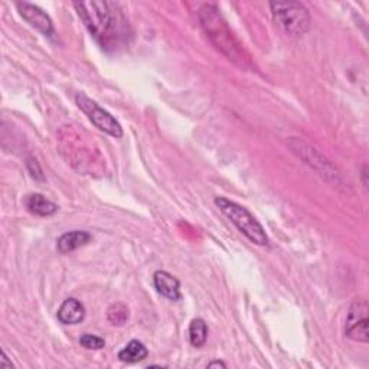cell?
<instances>
[{
  "mask_svg": "<svg viewBox=\"0 0 369 369\" xmlns=\"http://www.w3.org/2000/svg\"><path fill=\"white\" fill-rule=\"evenodd\" d=\"M199 21L203 32L207 34L214 47L221 51L224 55L241 68H251L250 55L232 35L227 22L224 21L220 9L215 3L203 5L199 10Z\"/></svg>",
  "mask_w": 369,
  "mask_h": 369,
  "instance_id": "cell-2",
  "label": "cell"
},
{
  "mask_svg": "<svg viewBox=\"0 0 369 369\" xmlns=\"http://www.w3.org/2000/svg\"><path fill=\"white\" fill-rule=\"evenodd\" d=\"M345 335L353 342L368 344V302L365 298H355L346 318Z\"/></svg>",
  "mask_w": 369,
  "mask_h": 369,
  "instance_id": "cell-7",
  "label": "cell"
},
{
  "mask_svg": "<svg viewBox=\"0 0 369 369\" xmlns=\"http://www.w3.org/2000/svg\"><path fill=\"white\" fill-rule=\"evenodd\" d=\"M149 351L139 340H130L129 344L118 352V359L126 364H136L147 358Z\"/></svg>",
  "mask_w": 369,
  "mask_h": 369,
  "instance_id": "cell-14",
  "label": "cell"
},
{
  "mask_svg": "<svg viewBox=\"0 0 369 369\" xmlns=\"http://www.w3.org/2000/svg\"><path fill=\"white\" fill-rule=\"evenodd\" d=\"M26 166H28V170H29V173H31V176L34 177V179H36V181H44L42 170H40V168H39L36 160L29 159L28 163H26Z\"/></svg>",
  "mask_w": 369,
  "mask_h": 369,
  "instance_id": "cell-18",
  "label": "cell"
},
{
  "mask_svg": "<svg viewBox=\"0 0 369 369\" xmlns=\"http://www.w3.org/2000/svg\"><path fill=\"white\" fill-rule=\"evenodd\" d=\"M74 8L91 36L105 51H117L131 36L127 19L113 2H75Z\"/></svg>",
  "mask_w": 369,
  "mask_h": 369,
  "instance_id": "cell-1",
  "label": "cell"
},
{
  "mask_svg": "<svg viewBox=\"0 0 369 369\" xmlns=\"http://www.w3.org/2000/svg\"><path fill=\"white\" fill-rule=\"evenodd\" d=\"M61 152L77 170L91 175L97 172L104 162L99 150L94 149L78 130L70 129V126H65L61 131Z\"/></svg>",
  "mask_w": 369,
  "mask_h": 369,
  "instance_id": "cell-3",
  "label": "cell"
},
{
  "mask_svg": "<svg viewBox=\"0 0 369 369\" xmlns=\"http://www.w3.org/2000/svg\"><path fill=\"white\" fill-rule=\"evenodd\" d=\"M12 366H13L12 361L8 359V355H6V352L3 351V352H2V358H0V368H12Z\"/></svg>",
  "mask_w": 369,
  "mask_h": 369,
  "instance_id": "cell-19",
  "label": "cell"
},
{
  "mask_svg": "<svg viewBox=\"0 0 369 369\" xmlns=\"http://www.w3.org/2000/svg\"><path fill=\"white\" fill-rule=\"evenodd\" d=\"M25 207L31 214L38 216H51L58 212V205L40 194H32L26 196Z\"/></svg>",
  "mask_w": 369,
  "mask_h": 369,
  "instance_id": "cell-13",
  "label": "cell"
},
{
  "mask_svg": "<svg viewBox=\"0 0 369 369\" xmlns=\"http://www.w3.org/2000/svg\"><path fill=\"white\" fill-rule=\"evenodd\" d=\"M208 368H227V365L221 361H212L211 364H208Z\"/></svg>",
  "mask_w": 369,
  "mask_h": 369,
  "instance_id": "cell-20",
  "label": "cell"
},
{
  "mask_svg": "<svg viewBox=\"0 0 369 369\" xmlns=\"http://www.w3.org/2000/svg\"><path fill=\"white\" fill-rule=\"evenodd\" d=\"M16 9L19 12V15L28 22L32 28H35L39 32H42L47 36L53 35V23L45 10L28 2L16 3Z\"/></svg>",
  "mask_w": 369,
  "mask_h": 369,
  "instance_id": "cell-9",
  "label": "cell"
},
{
  "mask_svg": "<svg viewBox=\"0 0 369 369\" xmlns=\"http://www.w3.org/2000/svg\"><path fill=\"white\" fill-rule=\"evenodd\" d=\"M153 283L156 290L172 302H177L181 298V283L170 272L159 270L153 275Z\"/></svg>",
  "mask_w": 369,
  "mask_h": 369,
  "instance_id": "cell-10",
  "label": "cell"
},
{
  "mask_svg": "<svg viewBox=\"0 0 369 369\" xmlns=\"http://www.w3.org/2000/svg\"><path fill=\"white\" fill-rule=\"evenodd\" d=\"M290 147L293 149V152L306 163V165L313 168L320 176H325L326 179L332 177L333 182L339 181V173L336 172V169L318 152L316 149H313L310 144L298 139H293L290 142Z\"/></svg>",
  "mask_w": 369,
  "mask_h": 369,
  "instance_id": "cell-8",
  "label": "cell"
},
{
  "mask_svg": "<svg viewBox=\"0 0 369 369\" xmlns=\"http://www.w3.org/2000/svg\"><path fill=\"white\" fill-rule=\"evenodd\" d=\"M91 241V236L87 231H71L62 234L57 241V250L61 254H70Z\"/></svg>",
  "mask_w": 369,
  "mask_h": 369,
  "instance_id": "cell-12",
  "label": "cell"
},
{
  "mask_svg": "<svg viewBox=\"0 0 369 369\" xmlns=\"http://www.w3.org/2000/svg\"><path fill=\"white\" fill-rule=\"evenodd\" d=\"M75 103L78 108L83 112L92 125L99 130L113 136L116 139H120L123 136V129L120 123L108 113L104 108H101L97 103L92 101L84 92H78L75 95Z\"/></svg>",
  "mask_w": 369,
  "mask_h": 369,
  "instance_id": "cell-6",
  "label": "cell"
},
{
  "mask_svg": "<svg viewBox=\"0 0 369 369\" xmlns=\"http://www.w3.org/2000/svg\"><path fill=\"white\" fill-rule=\"evenodd\" d=\"M208 339V326L203 319L196 318L189 325V340L192 346L202 348Z\"/></svg>",
  "mask_w": 369,
  "mask_h": 369,
  "instance_id": "cell-15",
  "label": "cell"
},
{
  "mask_svg": "<svg viewBox=\"0 0 369 369\" xmlns=\"http://www.w3.org/2000/svg\"><path fill=\"white\" fill-rule=\"evenodd\" d=\"M275 22L290 36L303 35L310 28V15L303 3L272 2L270 3Z\"/></svg>",
  "mask_w": 369,
  "mask_h": 369,
  "instance_id": "cell-5",
  "label": "cell"
},
{
  "mask_svg": "<svg viewBox=\"0 0 369 369\" xmlns=\"http://www.w3.org/2000/svg\"><path fill=\"white\" fill-rule=\"evenodd\" d=\"M57 316L64 325H78L86 319V307L77 298H66L58 309Z\"/></svg>",
  "mask_w": 369,
  "mask_h": 369,
  "instance_id": "cell-11",
  "label": "cell"
},
{
  "mask_svg": "<svg viewBox=\"0 0 369 369\" xmlns=\"http://www.w3.org/2000/svg\"><path fill=\"white\" fill-rule=\"evenodd\" d=\"M215 205L253 244L259 245V247H267L270 244L263 225L255 220V216L247 208L222 196L215 198Z\"/></svg>",
  "mask_w": 369,
  "mask_h": 369,
  "instance_id": "cell-4",
  "label": "cell"
},
{
  "mask_svg": "<svg viewBox=\"0 0 369 369\" xmlns=\"http://www.w3.org/2000/svg\"><path fill=\"white\" fill-rule=\"evenodd\" d=\"M107 319L114 326H123L129 319V309L125 303H113L107 310Z\"/></svg>",
  "mask_w": 369,
  "mask_h": 369,
  "instance_id": "cell-16",
  "label": "cell"
},
{
  "mask_svg": "<svg viewBox=\"0 0 369 369\" xmlns=\"http://www.w3.org/2000/svg\"><path fill=\"white\" fill-rule=\"evenodd\" d=\"M79 345L88 351H99V349H103L105 346V342H104V339H101L99 336L84 333L83 336L79 338Z\"/></svg>",
  "mask_w": 369,
  "mask_h": 369,
  "instance_id": "cell-17",
  "label": "cell"
},
{
  "mask_svg": "<svg viewBox=\"0 0 369 369\" xmlns=\"http://www.w3.org/2000/svg\"><path fill=\"white\" fill-rule=\"evenodd\" d=\"M366 175H368V166L365 165V166H364V170H362V179H364V186H365V188L368 186V181H366Z\"/></svg>",
  "mask_w": 369,
  "mask_h": 369,
  "instance_id": "cell-21",
  "label": "cell"
}]
</instances>
